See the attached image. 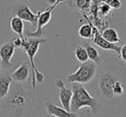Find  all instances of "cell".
Here are the masks:
<instances>
[{"mask_svg":"<svg viewBox=\"0 0 126 117\" xmlns=\"http://www.w3.org/2000/svg\"><path fill=\"white\" fill-rule=\"evenodd\" d=\"M125 74H118L117 71L104 69L99 74L97 78V91L98 99L106 104H113L118 100L113 94V88L118 80H125Z\"/></svg>","mask_w":126,"mask_h":117,"instance_id":"1","label":"cell"},{"mask_svg":"<svg viewBox=\"0 0 126 117\" xmlns=\"http://www.w3.org/2000/svg\"><path fill=\"white\" fill-rule=\"evenodd\" d=\"M72 98L70 102V112L76 113L81 108H89L93 114H96L102 107V103L89 94L87 89L79 83H72Z\"/></svg>","mask_w":126,"mask_h":117,"instance_id":"2","label":"cell"},{"mask_svg":"<svg viewBox=\"0 0 126 117\" xmlns=\"http://www.w3.org/2000/svg\"><path fill=\"white\" fill-rule=\"evenodd\" d=\"M7 97L6 103L10 109L11 117L23 116L31 101V94L29 93V91H26L22 85L14 84Z\"/></svg>","mask_w":126,"mask_h":117,"instance_id":"3","label":"cell"},{"mask_svg":"<svg viewBox=\"0 0 126 117\" xmlns=\"http://www.w3.org/2000/svg\"><path fill=\"white\" fill-rule=\"evenodd\" d=\"M47 42L45 38H28L22 42V47L23 51L27 53L29 59L30 69L32 72V80H31V91H34L36 88V82L42 83L45 79V75L38 70L34 63V56L39 51V48L41 44Z\"/></svg>","mask_w":126,"mask_h":117,"instance_id":"4","label":"cell"},{"mask_svg":"<svg viewBox=\"0 0 126 117\" xmlns=\"http://www.w3.org/2000/svg\"><path fill=\"white\" fill-rule=\"evenodd\" d=\"M97 65L93 62L89 61L84 63H81L77 70L73 74L67 76L66 79L69 83H79V84H87L94 79L96 75Z\"/></svg>","mask_w":126,"mask_h":117,"instance_id":"5","label":"cell"},{"mask_svg":"<svg viewBox=\"0 0 126 117\" xmlns=\"http://www.w3.org/2000/svg\"><path fill=\"white\" fill-rule=\"evenodd\" d=\"M8 13H13L15 16L20 18L22 21L29 22L33 26L37 25L38 15L32 12L28 5L24 1H16L10 7Z\"/></svg>","mask_w":126,"mask_h":117,"instance_id":"6","label":"cell"},{"mask_svg":"<svg viewBox=\"0 0 126 117\" xmlns=\"http://www.w3.org/2000/svg\"><path fill=\"white\" fill-rule=\"evenodd\" d=\"M60 3H57L54 5H51L49 8H47L45 11H38L37 15H38V18H37V29L33 32L31 31H25L26 36H28V38H43L44 32H43V27L45 26H47L49 23V22L51 21V13H52L53 10Z\"/></svg>","mask_w":126,"mask_h":117,"instance_id":"7","label":"cell"},{"mask_svg":"<svg viewBox=\"0 0 126 117\" xmlns=\"http://www.w3.org/2000/svg\"><path fill=\"white\" fill-rule=\"evenodd\" d=\"M56 86L59 89V100L65 110L70 112V102L72 98V90L66 88L64 83L61 79H56Z\"/></svg>","mask_w":126,"mask_h":117,"instance_id":"8","label":"cell"},{"mask_svg":"<svg viewBox=\"0 0 126 117\" xmlns=\"http://www.w3.org/2000/svg\"><path fill=\"white\" fill-rule=\"evenodd\" d=\"M93 31H94V34H93V38H92V39H93L92 41H93V43L94 44V45H96L97 46L105 50V51H115V52L119 56L121 46H118V45H115V44H111L106 41V40H105L104 39L102 38L100 32H99V29L96 26H94V25H93Z\"/></svg>","mask_w":126,"mask_h":117,"instance_id":"9","label":"cell"},{"mask_svg":"<svg viewBox=\"0 0 126 117\" xmlns=\"http://www.w3.org/2000/svg\"><path fill=\"white\" fill-rule=\"evenodd\" d=\"M15 45L13 40L7 41L0 47V60L3 67L9 68L11 66V58L15 53Z\"/></svg>","mask_w":126,"mask_h":117,"instance_id":"10","label":"cell"},{"mask_svg":"<svg viewBox=\"0 0 126 117\" xmlns=\"http://www.w3.org/2000/svg\"><path fill=\"white\" fill-rule=\"evenodd\" d=\"M30 65L29 63L24 62L13 73L10 74L12 80L16 83H22L26 81L29 77Z\"/></svg>","mask_w":126,"mask_h":117,"instance_id":"11","label":"cell"},{"mask_svg":"<svg viewBox=\"0 0 126 117\" xmlns=\"http://www.w3.org/2000/svg\"><path fill=\"white\" fill-rule=\"evenodd\" d=\"M46 109H47V115H51V116L57 117H78L77 114L69 112V111L65 110L63 108H60L55 105L50 101L46 102Z\"/></svg>","mask_w":126,"mask_h":117,"instance_id":"12","label":"cell"},{"mask_svg":"<svg viewBox=\"0 0 126 117\" xmlns=\"http://www.w3.org/2000/svg\"><path fill=\"white\" fill-rule=\"evenodd\" d=\"M12 79L10 74L7 70L0 73V99H3L8 96L10 90Z\"/></svg>","mask_w":126,"mask_h":117,"instance_id":"13","label":"cell"},{"mask_svg":"<svg viewBox=\"0 0 126 117\" xmlns=\"http://www.w3.org/2000/svg\"><path fill=\"white\" fill-rule=\"evenodd\" d=\"M81 45L84 47L85 50H86L89 61L93 62L96 65L102 63V57H101L100 52H99L98 50L94 46V45H92L91 44L87 41H82Z\"/></svg>","mask_w":126,"mask_h":117,"instance_id":"14","label":"cell"},{"mask_svg":"<svg viewBox=\"0 0 126 117\" xmlns=\"http://www.w3.org/2000/svg\"><path fill=\"white\" fill-rule=\"evenodd\" d=\"M10 27H11L12 31L15 32L19 38L24 41L25 40V37H24V22L20 18L16 16H13L10 20Z\"/></svg>","mask_w":126,"mask_h":117,"instance_id":"15","label":"cell"},{"mask_svg":"<svg viewBox=\"0 0 126 117\" xmlns=\"http://www.w3.org/2000/svg\"><path fill=\"white\" fill-rule=\"evenodd\" d=\"M101 36H102V38L104 39L105 40H106V41L111 44H115V45H116L117 43H119V42L121 41L117 30L111 27L105 28L102 31Z\"/></svg>","mask_w":126,"mask_h":117,"instance_id":"16","label":"cell"},{"mask_svg":"<svg viewBox=\"0 0 126 117\" xmlns=\"http://www.w3.org/2000/svg\"><path fill=\"white\" fill-rule=\"evenodd\" d=\"M86 17V16H85ZM87 20L88 21V23L82 24L79 27L78 30V34L81 38L84 39H90L93 38L94 31H93V23L89 22L88 17H86Z\"/></svg>","mask_w":126,"mask_h":117,"instance_id":"17","label":"cell"},{"mask_svg":"<svg viewBox=\"0 0 126 117\" xmlns=\"http://www.w3.org/2000/svg\"><path fill=\"white\" fill-rule=\"evenodd\" d=\"M75 56L77 59L78 62H80L81 63H84L88 61V56L87 54V51L85 50V48L81 45H78L76 47L75 49Z\"/></svg>","mask_w":126,"mask_h":117,"instance_id":"18","label":"cell"},{"mask_svg":"<svg viewBox=\"0 0 126 117\" xmlns=\"http://www.w3.org/2000/svg\"><path fill=\"white\" fill-rule=\"evenodd\" d=\"M106 4H107L111 9L119 10L122 7V3L120 0H102Z\"/></svg>","mask_w":126,"mask_h":117,"instance_id":"19","label":"cell"},{"mask_svg":"<svg viewBox=\"0 0 126 117\" xmlns=\"http://www.w3.org/2000/svg\"><path fill=\"white\" fill-rule=\"evenodd\" d=\"M99 11L100 12L101 15H106L109 14L110 11H111V8H110L107 4H106L104 2H101L100 3V7H99Z\"/></svg>","mask_w":126,"mask_h":117,"instance_id":"20","label":"cell"},{"mask_svg":"<svg viewBox=\"0 0 126 117\" xmlns=\"http://www.w3.org/2000/svg\"><path fill=\"white\" fill-rule=\"evenodd\" d=\"M76 3L78 8L81 10H86L89 6L90 0H76Z\"/></svg>","mask_w":126,"mask_h":117,"instance_id":"21","label":"cell"},{"mask_svg":"<svg viewBox=\"0 0 126 117\" xmlns=\"http://www.w3.org/2000/svg\"><path fill=\"white\" fill-rule=\"evenodd\" d=\"M119 56L122 59V61L125 63H126V44L121 46V49H120V53H119Z\"/></svg>","mask_w":126,"mask_h":117,"instance_id":"22","label":"cell"},{"mask_svg":"<svg viewBox=\"0 0 126 117\" xmlns=\"http://www.w3.org/2000/svg\"><path fill=\"white\" fill-rule=\"evenodd\" d=\"M13 40V43H14V45H15V48L16 49H18V48H21L22 47V40L20 38H15V39H12Z\"/></svg>","mask_w":126,"mask_h":117,"instance_id":"23","label":"cell"},{"mask_svg":"<svg viewBox=\"0 0 126 117\" xmlns=\"http://www.w3.org/2000/svg\"><path fill=\"white\" fill-rule=\"evenodd\" d=\"M47 117H57V116H51V115H47Z\"/></svg>","mask_w":126,"mask_h":117,"instance_id":"24","label":"cell"},{"mask_svg":"<svg viewBox=\"0 0 126 117\" xmlns=\"http://www.w3.org/2000/svg\"><path fill=\"white\" fill-rule=\"evenodd\" d=\"M2 72V66H1V63H0V73Z\"/></svg>","mask_w":126,"mask_h":117,"instance_id":"25","label":"cell"},{"mask_svg":"<svg viewBox=\"0 0 126 117\" xmlns=\"http://www.w3.org/2000/svg\"><path fill=\"white\" fill-rule=\"evenodd\" d=\"M125 21H126V15H125Z\"/></svg>","mask_w":126,"mask_h":117,"instance_id":"26","label":"cell"}]
</instances>
